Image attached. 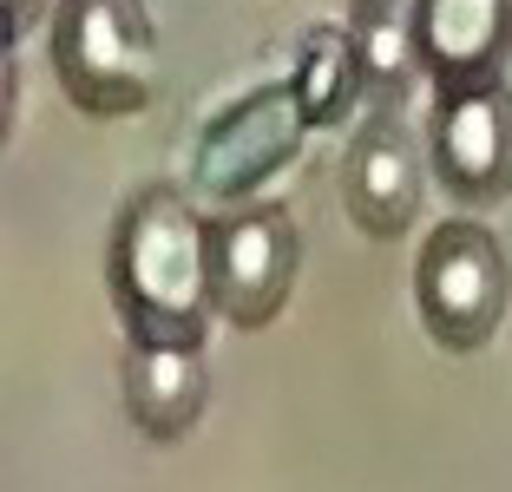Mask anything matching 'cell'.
<instances>
[{
    "instance_id": "cell-1",
    "label": "cell",
    "mask_w": 512,
    "mask_h": 492,
    "mask_svg": "<svg viewBox=\"0 0 512 492\" xmlns=\"http://www.w3.org/2000/svg\"><path fill=\"white\" fill-rule=\"evenodd\" d=\"M106 289L125 342H204L211 302V217L178 184H145L119 204Z\"/></svg>"
},
{
    "instance_id": "cell-2",
    "label": "cell",
    "mask_w": 512,
    "mask_h": 492,
    "mask_svg": "<svg viewBox=\"0 0 512 492\" xmlns=\"http://www.w3.org/2000/svg\"><path fill=\"white\" fill-rule=\"evenodd\" d=\"M53 79L92 125L138 119L158 99V33L145 0H60L53 14Z\"/></svg>"
},
{
    "instance_id": "cell-3",
    "label": "cell",
    "mask_w": 512,
    "mask_h": 492,
    "mask_svg": "<svg viewBox=\"0 0 512 492\" xmlns=\"http://www.w3.org/2000/svg\"><path fill=\"white\" fill-rule=\"evenodd\" d=\"M506 296H512L506 243L480 217H447V224H434L421 237V256H414V309H421V328L447 355L493 348L499 322H506Z\"/></svg>"
},
{
    "instance_id": "cell-4",
    "label": "cell",
    "mask_w": 512,
    "mask_h": 492,
    "mask_svg": "<svg viewBox=\"0 0 512 492\" xmlns=\"http://www.w3.org/2000/svg\"><path fill=\"white\" fill-rule=\"evenodd\" d=\"M316 125L302 119V99L289 79L243 92L237 105H224L191 145V191L211 197L217 210L250 204L276 184V171H289L302 151V138Z\"/></svg>"
},
{
    "instance_id": "cell-5",
    "label": "cell",
    "mask_w": 512,
    "mask_h": 492,
    "mask_svg": "<svg viewBox=\"0 0 512 492\" xmlns=\"http://www.w3.org/2000/svg\"><path fill=\"white\" fill-rule=\"evenodd\" d=\"M296 269H302V237L296 217L270 197L230 204L211 217V302L217 322L243 328H270L296 296Z\"/></svg>"
},
{
    "instance_id": "cell-6",
    "label": "cell",
    "mask_w": 512,
    "mask_h": 492,
    "mask_svg": "<svg viewBox=\"0 0 512 492\" xmlns=\"http://www.w3.org/2000/svg\"><path fill=\"white\" fill-rule=\"evenodd\" d=\"M427 158L453 204L493 210L512 197V92L499 79L447 86L427 119Z\"/></svg>"
},
{
    "instance_id": "cell-7",
    "label": "cell",
    "mask_w": 512,
    "mask_h": 492,
    "mask_svg": "<svg viewBox=\"0 0 512 492\" xmlns=\"http://www.w3.org/2000/svg\"><path fill=\"white\" fill-rule=\"evenodd\" d=\"M421 191H427V158L421 145L401 132L394 112H375V119L355 132L342 158V210L348 224L375 243H394L414 230L421 217Z\"/></svg>"
},
{
    "instance_id": "cell-8",
    "label": "cell",
    "mask_w": 512,
    "mask_h": 492,
    "mask_svg": "<svg viewBox=\"0 0 512 492\" xmlns=\"http://www.w3.org/2000/svg\"><path fill=\"white\" fill-rule=\"evenodd\" d=\"M421 33V73L434 92L499 79L512 53V0H414Z\"/></svg>"
},
{
    "instance_id": "cell-9",
    "label": "cell",
    "mask_w": 512,
    "mask_h": 492,
    "mask_svg": "<svg viewBox=\"0 0 512 492\" xmlns=\"http://www.w3.org/2000/svg\"><path fill=\"white\" fill-rule=\"evenodd\" d=\"M204 342H125L119 394L145 440H184L204 414Z\"/></svg>"
},
{
    "instance_id": "cell-10",
    "label": "cell",
    "mask_w": 512,
    "mask_h": 492,
    "mask_svg": "<svg viewBox=\"0 0 512 492\" xmlns=\"http://www.w3.org/2000/svg\"><path fill=\"white\" fill-rule=\"evenodd\" d=\"M348 40L362 53V79H368V105L375 112H394L407 99V86L421 73V33H414V7L401 0H355L348 7Z\"/></svg>"
},
{
    "instance_id": "cell-11",
    "label": "cell",
    "mask_w": 512,
    "mask_h": 492,
    "mask_svg": "<svg viewBox=\"0 0 512 492\" xmlns=\"http://www.w3.org/2000/svg\"><path fill=\"white\" fill-rule=\"evenodd\" d=\"M289 86H296V99H302V119L316 125V132L342 125L348 112H355V105L368 99L362 53H355L348 27H316V33H302V46H296V66H289Z\"/></svg>"
},
{
    "instance_id": "cell-12",
    "label": "cell",
    "mask_w": 512,
    "mask_h": 492,
    "mask_svg": "<svg viewBox=\"0 0 512 492\" xmlns=\"http://www.w3.org/2000/svg\"><path fill=\"white\" fill-rule=\"evenodd\" d=\"M40 7H46V0H0V40L14 46L20 33H27L33 20H40Z\"/></svg>"
}]
</instances>
